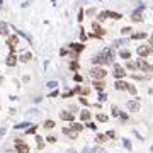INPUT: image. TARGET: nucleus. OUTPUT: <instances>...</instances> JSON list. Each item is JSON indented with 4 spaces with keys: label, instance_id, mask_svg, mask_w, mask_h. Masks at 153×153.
Segmentation results:
<instances>
[{
    "label": "nucleus",
    "instance_id": "obj_1",
    "mask_svg": "<svg viewBox=\"0 0 153 153\" xmlns=\"http://www.w3.org/2000/svg\"><path fill=\"white\" fill-rule=\"evenodd\" d=\"M112 58H114V55H112V49L111 48H105L102 53H99V55H95L94 58H92V63H95V65L112 63Z\"/></svg>",
    "mask_w": 153,
    "mask_h": 153
},
{
    "label": "nucleus",
    "instance_id": "obj_2",
    "mask_svg": "<svg viewBox=\"0 0 153 153\" xmlns=\"http://www.w3.org/2000/svg\"><path fill=\"white\" fill-rule=\"evenodd\" d=\"M105 75H107V71H105L102 66H94V68L90 70V76L95 78V80H102Z\"/></svg>",
    "mask_w": 153,
    "mask_h": 153
},
{
    "label": "nucleus",
    "instance_id": "obj_3",
    "mask_svg": "<svg viewBox=\"0 0 153 153\" xmlns=\"http://www.w3.org/2000/svg\"><path fill=\"white\" fill-rule=\"evenodd\" d=\"M143 9H145V5H139L138 10H134V12H133V15H131L133 22H141V21H143V14H141V12H143Z\"/></svg>",
    "mask_w": 153,
    "mask_h": 153
},
{
    "label": "nucleus",
    "instance_id": "obj_4",
    "mask_svg": "<svg viewBox=\"0 0 153 153\" xmlns=\"http://www.w3.org/2000/svg\"><path fill=\"white\" fill-rule=\"evenodd\" d=\"M7 43H9V48H10V51H15L17 44H19V36H9V38H7Z\"/></svg>",
    "mask_w": 153,
    "mask_h": 153
},
{
    "label": "nucleus",
    "instance_id": "obj_5",
    "mask_svg": "<svg viewBox=\"0 0 153 153\" xmlns=\"http://www.w3.org/2000/svg\"><path fill=\"white\" fill-rule=\"evenodd\" d=\"M124 75H126V70L123 68L121 65L116 63V65H114V76H116V78H123Z\"/></svg>",
    "mask_w": 153,
    "mask_h": 153
},
{
    "label": "nucleus",
    "instance_id": "obj_6",
    "mask_svg": "<svg viewBox=\"0 0 153 153\" xmlns=\"http://www.w3.org/2000/svg\"><path fill=\"white\" fill-rule=\"evenodd\" d=\"M138 55L139 56H150L152 55V48L146 46V44H141V46L138 48Z\"/></svg>",
    "mask_w": 153,
    "mask_h": 153
},
{
    "label": "nucleus",
    "instance_id": "obj_7",
    "mask_svg": "<svg viewBox=\"0 0 153 153\" xmlns=\"http://www.w3.org/2000/svg\"><path fill=\"white\" fill-rule=\"evenodd\" d=\"M139 107H141V105H139V100H129V102H128V109L131 112H138Z\"/></svg>",
    "mask_w": 153,
    "mask_h": 153
},
{
    "label": "nucleus",
    "instance_id": "obj_8",
    "mask_svg": "<svg viewBox=\"0 0 153 153\" xmlns=\"http://www.w3.org/2000/svg\"><path fill=\"white\" fill-rule=\"evenodd\" d=\"M17 58H19V56H15L14 53H10V55L7 56V60H5V65H7V66H15Z\"/></svg>",
    "mask_w": 153,
    "mask_h": 153
},
{
    "label": "nucleus",
    "instance_id": "obj_9",
    "mask_svg": "<svg viewBox=\"0 0 153 153\" xmlns=\"http://www.w3.org/2000/svg\"><path fill=\"white\" fill-rule=\"evenodd\" d=\"M63 133H65V134H66L70 139H76V136H78V133H76L75 129H71V128H65V129H63Z\"/></svg>",
    "mask_w": 153,
    "mask_h": 153
},
{
    "label": "nucleus",
    "instance_id": "obj_10",
    "mask_svg": "<svg viewBox=\"0 0 153 153\" xmlns=\"http://www.w3.org/2000/svg\"><path fill=\"white\" fill-rule=\"evenodd\" d=\"M60 119H63V121H71V123H73V112H68V111L60 112Z\"/></svg>",
    "mask_w": 153,
    "mask_h": 153
},
{
    "label": "nucleus",
    "instance_id": "obj_11",
    "mask_svg": "<svg viewBox=\"0 0 153 153\" xmlns=\"http://www.w3.org/2000/svg\"><path fill=\"white\" fill-rule=\"evenodd\" d=\"M92 27H94V31H95V36H97V38H99V36H104L105 34V31L99 26L97 22H94V24H92Z\"/></svg>",
    "mask_w": 153,
    "mask_h": 153
},
{
    "label": "nucleus",
    "instance_id": "obj_12",
    "mask_svg": "<svg viewBox=\"0 0 153 153\" xmlns=\"http://www.w3.org/2000/svg\"><path fill=\"white\" fill-rule=\"evenodd\" d=\"M136 66H138V68H141L143 71H150V65H148L146 61H143L141 58L138 60V63H136Z\"/></svg>",
    "mask_w": 153,
    "mask_h": 153
},
{
    "label": "nucleus",
    "instance_id": "obj_13",
    "mask_svg": "<svg viewBox=\"0 0 153 153\" xmlns=\"http://www.w3.org/2000/svg\"><path fill=\"white\" fill-rule=\"evenodd\" d=\"M15 153H29V146L24 145V143H17V150Z\"/></svg>",
    "mask_w": 153,
    "mask_h": 153
},
{
    "label": "nucleus",
    "instance_id": "obj_14",
    "mask_svg": "<svg viewBox=\"0 0 153 153\" xmlns=\"http://www.w3.org/2000/svg\"><path fill=\"white\" fill-rule=\"evenodd\" d=\"M104 87H105V84L102 82V80H95V82H94V89H95V90L102 92L104 90Z\"/></svg>",
    "mask_w": 153,
    "mask_h": 153
},
{
    "label": "nucleus",
    "instance_id": "obj_15",
    "mask_svg": "<svg viewBox=\"0 0 153 153\" xmlns=\"http://www.w3.org/2000/svg\"><path fill=\"white\" fill-rule=\"evenodd\" d=\"M114 87H116L118 90H126V87H128V84H126V82H123V80H118V82L114 84Z\"/></svg>",
    "mask_w": 153,
    "mask_h": 153
},
{
    "label": "nucleus",
    "instance_id": "obj_16",
    "mask_svg": "<svg viewBox=\"0 0 153 153\" xmlns=\"http://www.w3.org/2000/svg\"><path fill=\"white\" fill-rule=\"evenodd\" d=\"M71 51H75V55H78L80 51H84V44H70Z\"/></svg>",
    "mask_w": 153,
    "mask_h": 153
},
{
    "label": "nucleus",
    "instance_id": "obj_17",
    "mask_svg": "<svg viewBox=\"0 0 153 153\" xmlns=\"http://www.w3.org/2000/svg\"><path fill=\"white\" fill-rule=\"evenodd\" d=\"M31 58H32V55H31V53H24V55L19 56V60H21L22 63H27L29 60H31Z\"/></svg>",
    "mask_w": 153,
    "mask_h": 153
},
{
    "label": "nucleus",
    "instance_id": "obj_18",
    "mask_svg": "<svg viewBox=\"0 0 153 153\" xmlns=\"http://www.w3.org/2000/svg\"><path fill=\"white\" fill-rule=\"evenodd\" d=\"M90 116H92V114L89 111H82V112H80V119H82V121H89Z\"/></svg>",
    "mask_w": 153,
    "mask_h": 153
},
{
    "label": "nucleus",
    "instance_id": "obj_19",
    "mask_svg": "<svg viewBox=\"0 0 153 153\" xmlns=\"http://www.w3.org/2000/svg\"><path fill=\"white\" fill-rule=\"evenodd\" d=\"M119 55H121V58H124V60H129V58H131V53H129L128 49H121Z\"/></svg>",
    "mask_w": 153,
    "mask_h": 153
},
{
    "label": "nucleus",
    "instance_id": "obj_20",
    "mask_svg": "<svg viewBox=\"0 0 153 153\" xmlns=\"http://www.w3.org/2000/svg\"><path fill=\"white\" fill-rule=\"evenodd\" d=\"M146 38V32H134L133 34V39H145Z\"/></svg>",
    "mask_w": 153,
    "mask_h": 153
},
{
    "label": "nucleus",
    "instance_id": "obj_21",
    "mask_svg": "<svg viewBox=\"0 0 153 153\" xmlns=\"http://www.w3.org/2000/svg\"><path fill=\"white\" fill-rule=\"evenodd\" d=\"M107 17H112V19H123V15L118 14V12H107Z\"/></svg>",
    "mask_w": 153,
    "mask_h": 153
},
{
    "label": "nucleus",
    "instance_id": "obj_22",
    "mask_svg": "<svg viewBox=\"0 0 153 153\" xmlns=\"http://www.w3.org/2000/svg\"><path fill=\"white\" fill-rule=\"evenodd\" d=\"M95 141H97V143H104V141H107V139H105V134H102V133L97 134V136H95Z\"/></svg>",
    "mask_w": 153,
    "mask_h": 153
},
{
    "label": "nucleus",
    "instance_id": "obj_23",
    "mask_svg": "<svg viewBox=\"0 0 153 153\" xmlns=\"http://www.w3.org/2000/svg\"><path fill=\"white\" fill-rule=\"evenodd\" d=\"M82 128H84V126H82V124H78V123H71V129H75L76 133H78V131H82Z\"/></svg>",
    "mask_w": 153,
    "mask_h": 153
},
{
    "label": "nucleus",
    "instance_id": "obj_24",
    "mask_svg": "<svg viewBox=\"0 0 153 153\" xmlns=\"http://www.w3.org/2000/svg\"><path fill=\"white\" fill-rule=\"evenodd\" d=\"M36 139H38V148L43 150V148H44V141H43V138L41 136H36Z\"/></svg>",
    "mask_w": 153,
    "mask_h": 153
},
{
    "label": "nucleus",
    "instance_id": "obj_25",
    "mask_svg": "<svg viewBox=\"0 0 153 153\" xmlns=\"http://www.w3.org/2000/svg\"><path fill=\"white\" fill-rule=\"evenodd\" d=\"M131 31H133L131 27H128V26H126V27H123V29H121V34H123V36H128L129 32H131Z\"/></svg>",
    "mask_w": 153,
    "mask_h": 153
},
{
    "label": "nucleus",
    "instance_id": "obj_26",
    "mask_svg": "<svg viewBox=\"0 0 153 153\" xmlns=\"http://www.w3.org/2000/svg\"><path fill=\"white\" fill-rule=\"evenodd\" d=\"M44 128H46V129H53V128H55V123H53V121H46V123H44Z\"/></svg>",
    "mask_w": 153,
    "mask_h": 153
},
{
    "label": "nucleus",
    "instance_id": "obj_27",
    "mask_svg": "<svg viewBox=\"0 0 153 153\" xmlns=\"http://www.w3.org/2000/svg\"><path fill=\"white\" fill-rule=\"evenodd\" d=\"M7 24H0V32H2V34H7L9 31H7Z\"/></svg>",
    "mask_w": 153,
    "mask_h": 153
},
{
    "label": "nucleus",
    "instance_id": "obj_28",
    "mask_svg": "<svg viewBox=\"0 0 153 153\" xmlns=\"http://www.w3.org/2000/svg\"><path fill=\"white\" fill-rule=\"evenodd\" d=\"M27 126H31V124H29V123H21V124H17L15 128H17V129H26Z\"/></svg>",
    "mask_w": 153,
    "mask_h": 153
},
{
    "label": "nucleus",
    "instance_id": "obj_29",
    "mask_svg": "<svg viewBox=\"0 0 153 153\" xmlns=\"http://www.w3.org/2000/svg\"><path fill=\"white\" fill-rule=\"evenodd\" d=\"M126 90L129 92V94H133V95H134V94H136V89H134V87H133V85H128V87H126Z\"/></svg>",
    "mask_w": 153,
    "mask_h": 153
},
{
    "label": "nucleus",
    "instance_id": "obj_30",
    "mask_svg": "<svg viewBox=\"0 0 153 153\" xmlns=\"http://www.w3.org/2000/svg\"><path fill=\"white\" fill-rule=\"evenodd\" d=\"M99 21H104V19H107V12H100V14L97 15Z\"/></svg>",
    "mask_w": 153,
    "mask_h": 153
},
{
    "label": "nucleus",
    "instance_id": "obj_31",
    "mask_svg": "<svg viewBox=\"0 0 153 153\" xmlns=\"http://www.w3.org/2000/svg\"><path fill=\"white\" fill-rule=\"evenodd\" d=\"M97 119L100 121V123H105V121H107V116H104V114H97Z\"/></svg>",
    "mask_w": 153,
    "mask_h": 153
},
{
    "label": "nucleus",
    "instance_id": "obj_32",
    "mask_svg": "<svg viewBox=\"0 0 153 153\" xmlns=\"http://www.w3.org/2000/svg\"><path fill=\"white\" fill-rule=\"evenodd\" d=\"M84 153H95V148H90V146H85Z\"/></svg>",
    "mask_w": 153,
    "mask_h": 153
},
{
    "label": "nucleus",
    "instance_id": "obj_33",
    "mask_svg": "<svg viewBox=\"0 0 153 153\" xmlns=\"http://www.w3.org/2000/svg\"><path fill=\"white\" fill-rule=\"evenodd\" d=\"M128 68L129 70H136L138 66H136V63H133V61H128Z\"/></svg>",
    "mask_w": 153,
    "mask_h": 153
},
{
    "label": "nucleus",
    "instance_id": "obj_34",
    "mask_svg": "<svg viewBox=\"0 0 153 153\" xmlns=\"http://www.w3.org/2000/svg\"><path fill=\"white\" fill-rule=\"evenodd\" d=\"M70 68L76 71V70H78V63H76V61H71V63H70Z\"/></svg>",
    "mask_w": 153,
    "mask_h": 153
},
{
    "label": "nucleus",
    "instance_id": "obj_35",
    "mask_svg": "<svg viewBox=\"0 0 153 153\" xmlns=\"http://www.w3.org/2000/svg\"><path fill=\"white\" fill-rule=\"evenodd\" d=\"M56 85H58V82H55V80H53V82H48V84H46V87H49V89H55Z\"/></svg>",
    "mask_w": 153,
    "mask_h": 153
},
{
    "label": "nucleus",
    "instance_id": "obj_36",
    "mask_svg": "<svg viewBox=\"0 0 153 153\" xmlns=\"http://www.w3.org/2000/svg\"><path fill=\"white\" fill-rule=\"evenodd\" d=\"M26 133H27V134H32V133H36V126H32V128L26 129Z\"/></svg>",
    "mask_w": 153,
    "mask_h": 153
},
{
    "label": "nucleus",
    "instance_id": "obj_37",
    "mask_svg": "<svg viewBox=\"0 0 153 153\" xmlns=\"http://www.w3.org/2000/svg\"><path fill=\"white\" fill-rule=\"evenodd\" d=\"M112 116H119V111H118V107H114V105H112Z\"/></svg>",
    "mask_w": 153,
    "mask_h": 153
},
{
    "label": "nucleus",
    "instance_id": "obj_38",
    "mask_svg": "<svg viewBox=\"0 0 153 153\" xmlns=\"http://www.w3.org/2000/svg\"><path fill=\"white\" fill-rule=\"evenodd\" d=\"M105 136H109V138H116V133H114V131H107Z\"/></svg>",
    "mask_w": 153,
    "mask_h": 153
},
{
    "label": "nucleus",
    "instance_id": "obj_39",
    "mask_svg": "<svg viewBox=\"0 0 153 153\" xmlns=\"http://www.w3.org/2000/svg\"><path fill=\"white\" fill-rule=\"evenodd\" d=\"M124 146L128 150H131V143H129V139H124Z\"/></svg>",
    "mask_w": 153,
    "mask_h": 153
},
{
    "label": "nucleus",
    "instance_id": "obj_40",
    "mask_svg": "<svg viewBox=\"0 0 153 153\" xmlns=\"http://www.w3.org/2000/svg\"><path fill=\"white\" fill-rule=\"evenodd\" d=\"M80 104L87 105V104H89V100H87V99H85V97H80Z\"/></svg>",
    "mask_w": 153,
    "mask_h": 153
},
{
    "label": "nucleus",
    "instance_id": "obj_41",
    "mask_svg": "<svg viewBox=\"0 0 153 153\" xmlns=\"http://www.w3.org/2000/svg\"><path fill=\"white\" fill-rule=\"evenodd\" d=\"M124 43H126V39H116L114 44H124Z\"/></svg>",
    "mask_w": 153,
    "mask_h": 153
},
{
    "label": "nucleus",
    "instance_id": "obj_42",
    "mask_svg": "<svg viewBox=\"0 0 153 153\" xmlns=\"http://www.w3.org/2000/svg\"><path fill=\"white\" fill-rule=\"evenodd\" d=\"M95 14V9H89V10H87V15H94Z\"/></svg>",
    "mask_w": 153,
    "mask_h": 153
},
{
    "label": "nucleus",
    "instance_id": "obj_43",
    "mask_svg": "<svg viewBox=\"0 0 153 153\" xmlns=\"http://www.w3.org/2000/svg\"><path fill=\"white\" fill-rule=\"evenodd\" d=\"M105 99H107V97H105V94H100V95H99V100H100V102L105 100Z\"/></svg>",
    "mask_w": 153,
    "mask_h": 153
},
{
    "label": "nucleus",
    "instance_id": "obj_44",
    "mask_svg": "<svg viewBox=\"0 0 153 153\" xmlns=\"http://www.w3.org/2000/svg\"><path fill=\"white\" fill-rule=\"evenodd\" d=\"M82 19H84V10H80V12H78V21H82Z\"/></svg>",
    "mask_w": 153,
    "mask_h": 153
},
{
    "label": "nucleus",
    "instance_id": "obj_45",
    "mask_svg": "<svg viewBox=\"0 0 153 153\" xmlns=\"http://www.w3.org/2000/svg\"><path fill=\"white\" fill-rule=\"evenodd\" d=\"M46 139H48L49 143H55V141H56V138H55V136H49V138H46Z\"/></svg>",
    "mask_w": 153,
    "mask_h": 153
},
{
    "label": "nucleus",
    "instance_id": "obj_46",
    "mask_svg": "<svg viewBox=\"0 0 153 153\" xmlns=\"http://www.w3.org/2000/svg\"><path fill=\"white\" fill-rule=\"evenodd\" d=\"M95 153H107L105 150H102V148H95Z\"/></svg>",
    "mask_w": 153,
    "mask_h": 153
},
{
    "label": "nucleus",
    "instance_id": "obj_47",
    "mask_svg": "<svg viewBox=\"0 0 153 153\" xmlns=\"http://www.w3.org/2000/svg\"><path fill=\"white\" fill-rule=\"evenodd\" d=\"M87 126H89V128H90V129H95V128H97V126L94 124V123H89V124H87Z\"/></svg>",
    "mask_w": 153,
    "mask_h": 153
},
{
    "label": "nucleus",
    "instance_id": "obj_48",
    "mask_svg": "<svg viewBox=\"0 0 153 153\" xmlns=\"http://www.w3.org/2000/svg\"><path fill=\"white\" fill-rule=\"evenodd\" d=\"M4 133H5V128H0V138L4 136Z\"/></svg>",
    "mask_w": 153,
    "mask_h": 153
},
{
    "label": "nucleus",
    "instance_id": "obj_49",
    "mask_svg": "<svg viewBox=\"0 0 153 153\" xmlns=\"http://www.w3.org/2000/svg\"><path fill=\"white\" fill-rule=\"evenodd\" d=\"M150 48H153V36L150 38Z\"/></svg>",
    "mask_w": 153,
    "mask_h": 153
},
{
    "label": "nucleus",
    "instance_id": "obj_50",
    "mask_svg": "<svg viewBox=\"0 0 153 153\" xmlns=\"http://www.w3.org/2000/svg\"><path fill=\"white\" fill-rule=\"evenodd\" d=\"M68 153H76L75 150H68Z\"/></svg>",
    "mask_w": 153,
    "mask_h": 153
},
{
    "label": "nucleus",
    "instance_id": "obj_51",
    "mask_svg": "<svg viewBox=\"0 0 153 153\" xmlns=\"http://www.w3.org/2000/svg\"><path fill=\"white\" fill-rule=\"evenodd\" d=\"M5 153H15V152H12V150H7V152H5Z\"/></svg>",
    "mask_w": 153,
    "mask_h": 153
},
{
    "label": "nucleus",
    "instance_id": "obj_52",
    "mask_svg": "<svg viewBox=\"0 0 153 153\" xmlns=\"http://www.w3.org/2000/svg\"><path fill=\"white\" fill-rule=\"evenodd\" d=\"M150 71H152V73H153V66H150Z\"/></svg>",
    "mask_w": 153,
    "mask_h": 153
},
{
    "label": "nucleus",
    "instance_id": "obj_53",
    "mask_svg": "<svg viewBox=\"0 0 153 153\" xmlns=\"http://www.w3.org/2000/svg\"><path fill=\"white\" fill-rule=\"evenodd\" d=\"M152 152H153V146H152Z\"/></svg>",
    "mask_w": 153,
    "mask_h": 153
},
{
    "label": "nucleus",
    "instance_id": "obj_54",
    "mask_svg": "<svg viewBox=\"0 0 153 153\" xmlns=\"http://www.w3.org/2000/svg\"><path fill=\"white\" fill-rule=\"evenodd\" d=\"M0 4H2V0H0Z\"/></svg>",
    "mask_w": 153,
    "mask_h": 153
}]
</instances>
